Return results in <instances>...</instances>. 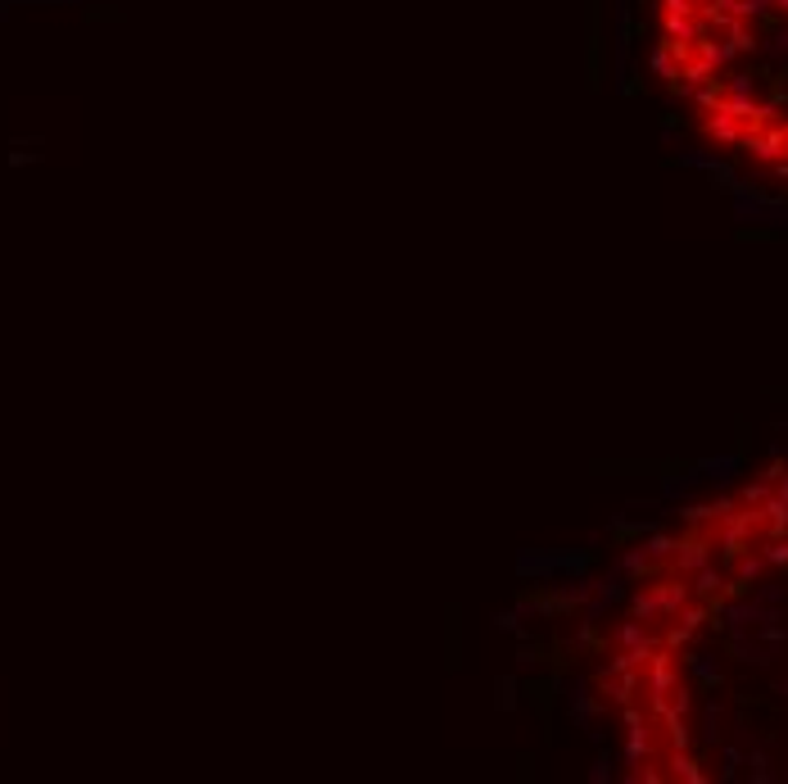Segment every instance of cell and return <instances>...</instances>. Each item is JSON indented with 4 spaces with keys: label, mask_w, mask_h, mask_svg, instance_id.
<instances>
[{
    "label": "cell",
    "mask_w": 788,
    "mask_h": 784,
    "mask_svg": "<svg viewBox=\"0 0 788 784\" xmlns=\"http://www.w3.org/2000/svg\"><path fill=\"white\" fill-rule=\"evenodd\" d=\"M653 68L716 154L788 182V0H653Z\"/></svg>",
    "instance_id": "2"
},
{
    "label": "cell",
    "mask_w": 788,
    "mask_h": 784,
    "mask_svg": "<svg viewBox=\"0 0 788 784\" xmlns=\"http://www.w3.org/2000/svg\"><path fill=\"white\" fill-rule=\"evenodd\" d=\"M594 698L635 784H788V454L635 548Z\"/></svg>",
    "instance_id": "1"
}]
</instances>
